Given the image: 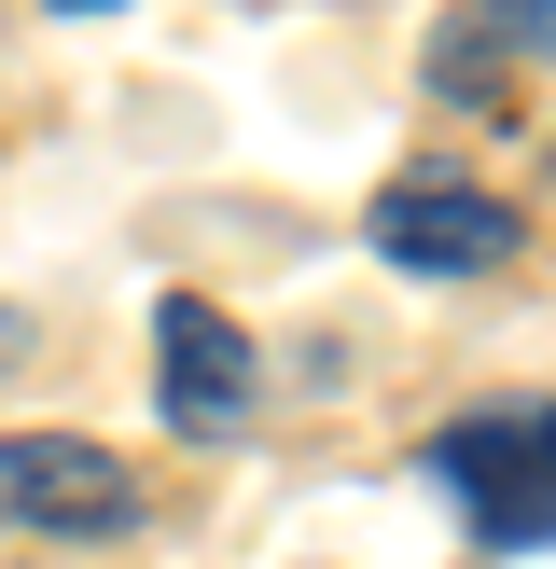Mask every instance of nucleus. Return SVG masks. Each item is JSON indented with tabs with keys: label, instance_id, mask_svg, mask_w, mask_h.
<instances>
[{
	"label": "nucleus",
	"instance_id": "f257e3e1",
	"mask_svg": "<svg viewBox=\"0 0 556 569\" xmlns=\"http://www.w3.org/2000/svg\"><path fill=\"white\" fill-rule=\"evenodd\" d=\"M431 472L459 487V515L487 528L500 556L556 542V403H473V417H445Z\"/></svg>",
	"mask_w": 556,
	"mask_h": 569
},
{
	"label": "nucleus",
	"instance_id": "f03ea898",
	"mask_svg": "<svg viewBox=\"0 0 556 569\" xmlns=\"http://www.w3.org/2000/svg\"><path fill=\"white\" fill-rule=\"evenodd\" d=\"M153 487H139L111 445L83 431H0V528H56V542H98V528H139Z\"/></svg>",
	"mask_w": 556,
	"mask_h": 569
},
{
	"label": "nucleus",
	"instance_id": "7ed1b4c3",
	"mask_svg": "<svg viewBox=\"0 0 556 569\" xmlns=\"http://www.w3.org/2000/svg\"><path fill=\"white\" fill-rule=\"evenodd\" d=\"M361 237H376L404 278H487V264H515V209H500L487 181H459V167H404Z\"/></svg>",
	"mask_w": 556,
	"mask_h": 569
},
{
	"label": "nucleus",
	"instance_id": "20e7f679",
	"mask_svg": "<svg viewBox=\"0 0 556 569\" xmlns=\"http://www.w3.org/2000/svg\"><path fill=\"white\" fill-rule=\"evenodd\" d=\"M250 389H265L250 333L222 320L209 292H167V306H153V403H167V431H237Z\"/></svg>",
	"mask_w": 556,
	"mask_h": 569
},
{
	"label": "nucleus",
	"instance_id": "39448f33",
	"mask_svg": "<svg viewBox=\"0 0 556 569\" xmlns=\"http://www.w3.org/2000/svg\"><path fill=\"white\" fill-rule=\"evenodd\" d=\"M500 56H515V42H500V28H487V0H473V14L431 42V83H445V98H473V111H500Z\"/></svg>",
	"mask_w": 556,
	"mask_h": 569
},
{
	"label": "nucleus",
	"instance_id": "423d86ee",
	"mask_svg": "<svg viewBox=\"0 0 556 569\" xmlns=\"http://www.w3.org/2000/svg\"><path fill=\"white\" fill-rule=\"evenodd\" d=\"M487 28H500L515 56H543V70H556V0H487Z\"/></svg>",
	"mask_w": 556,
	"mask_h": 569
},
{
	"label": "nucleus",
	"instance_id": "0eeeda50",
	"mask_svg": "<svg viewBox=\"0 0 556 569\" xmlns=\"http://www.w3.org/2000/svg\"><path fill=\"white\" fill-rule=\"evenodd\" d=\"M28 348H42V320H28V306H0V376H28Z\"/></svg>",
	"mask_w": 556,
	"mask_h": 569
},
{
	"label": "nucleus",
	"instance_id": "6e6552de",
	"mask_svg": "<svg viewBox=\"0 0 556 569\" xmlns=\"http://www.w3.org/2000/svg\"><path fill=\"white\" fill-rule=\"evenodd\" d=\"M56 14H126V0H56Z\"/></svg>",
	"mask_w": 556,
	"mask_h": 569
}]
</instances>
